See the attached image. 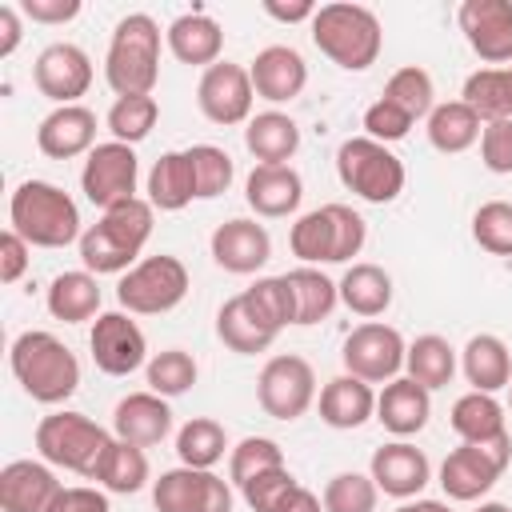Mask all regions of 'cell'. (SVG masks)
Returning <instances> with one entry per match:
<instances>
[{"mask_svg":"<svg viewBox=\"0 0 512 512\" xmlns=\"http://www.w3.org/2000/svg\"><path fill=\"white\" fill-rule=\"evenodd\" d=\"M188 288H192V276H188L184 260L160 252V256H144L140 264H132L120 276L116 300L132 316H164L184 304Z\"/></svg>","mask_w":512,"mask_h":512,"instance_id":"cell-9","label":"cell"},{"mask_svg":"<svg viewBox=\"0 0 512 512\" xmlns=\"http://www.w3.org/2000/svg\"><path fill=\"white\" fill-rule=\"evenodd\" d=\"M256 400H260L264 416H272V420H284V424L300 420L316 404V372H312V364L304 356H296V352L272 356L256 376Z\"/></svg>","mask_w":512,"mask_h":512,"instance_id":"cell-12","label":"cell"},{"mask_svg":"<svg viewBox=\"0 0 512 512\" xmlns=\"http://www.w3.org/2000/svg\"><path fill=\"white\" fill-rule=\"evenodd\" d=\"M384 100H392L396 108H404L412 120H428V112L436 108V84L420 64L396 68L384 84Z\"/></svg>","mask_w":512,"mask_h":512,"instance_id":"cell-44","label":"cell"},{"mask_svg":"<svg viewBox=\"0 0 512 512\" xmlns=\"http://www.w3.org/2000/svg\"><path fill=\"white\" fill-rule=\"evenodd\" d=\"M64 484L44 460H8L0 468V508L4 512H52Z\"/></svg>","mask_w":512,"mask_h":512,"instance_id":"cell-21","label":"cell"},{"mask_svg":"<svg viewBox=\"0 0 512 512\" xmlns=\"http://www.w3.org/2000/svg\"><path fill=\"white\" fill-rule=\"evenodd\" d=\"M456 20L484 64L500 68L512 60V0H464Z\"/></svg>","mask_w":512,"mask_h":512,"instance_id":"cell-18","label":"cell"},{"mask_svg":"<svg viewBox=\"0 0 512 512\" xmlns=\"http://www.w3.org/2000/svg\"><path fill=\"white\" fill-rule=\"evenodd\" d=\"M152 216L156 208L144 196L100 212V220L80 236V264L92 276H124L132 264L144 260L140 252L152 236Z\"/></svg>","mask_w":512,"mask_h":512,"instance_id":"cell-1","label":"cell"},{"mask_svg":"<svg viewBox=\"0 0 512 512\" xmlns=\"http://www.w3.org/2000/svg\"><path fill=\"white\" fill-rule=\"evenodd\" d=\"M244 200L256 216L264 220H280L292 216L304 200V180L292 164H256L244 180Z\"/></svg>","mask_w":512,"mask_h":512,"instance_id":"cell-25","label":"cell"},{"mask_svg":"<svg viewBox=\"0 0 512 512\" xmlns=\"http://www.w3.org/2000/svg\"><path fill=\"white\" fill-rule=\"evenodd\" d=\"M448 424L460 436V444H492V440H504L508 436L504 404L496 396H488V392H464L452 404Z\"/></svg>","mask_w":512,"mask_h":512,"instance_id":"cell-32","label":"cell"},{"mask_svg":"<svg viewBox=\"0 0 512 512\" xmlns=\"http://www.w3.org/2000/svg\"><path fill=\"white\" fill-rule=\"evenodd\" d=\"M272 468H288L284 464V448L272 440V436H244L232 452H228V480L240 488L248 484L252 476L260 472H272Z\"/></svg>","mask_w":512,"mask_h":512,"instance_id":"cell-46","label":"cell"},{"mask_svg":"<svg viewBox=\"0 0 512 512\" xmlns=\"http://www.w3.org/2000/svg\"><path fill=\"white\" fill-rule=\"evenodd\" d=\"M456 364H460V360H456V348H452L444 336H436V332L416 336V340L408 344V352H404V376L416 380V384L428 388V392L448 388L452 376H456Z\"/></svg>","mask_w":512,"mask_h":512,"instance_id":"cell-38","label":"cell"},{"mask_svg":"<svg viewBox=\"0 0 512 512\" xmlns=\"http://www.w3.org/2000/svg\"><path fill=\"white\" fill-rule=\"evenodd\" d=\"M112 444V432L104 424H96L92 416L84 412H52L36 424V452L44 464L52 468H64V472H76V476H88L96 472L104 448Z\"/></svg>","mask_w":512,"mask_h":512,"instance_id":"cell-7","label":"cell"},{"mask_svg":"<svg viewBox=\"0 0 512 512\" xmlns=\"http://www.w3.org/2000/svg\"><path fill=\"white\" fill-rule=\"evenodd\" d=\"M104 80L116 96H152L160 80V24L148 12H128L112 28Z\"/></svg>","mask_w":512,"mask_h":512,"instance_id":"cell-5","label":"cell"},{"mask_svg":"<svg viewBox=\"0 0 512 512\" xmlns=\"http://www.w3.org/2000/svg\"><path fill=\"white\" fill-rule=\"evenodd\" d=\"M156 120H160L156 96H116L112 108H108V116H104L112 140L132 144V148H136L140 140H148V132L156 128Z\"/></svg>","mask_w":512,"mask_h":512,"instance_id":"cell-43","label":"cell"},{"mask_svg":"<svg viewBox=\"0 0 512 512\" xmlns=\"http://www.w3.org/2000/svg\"><path fill=\"white\" fill-rule=\"evenodd\" d=\"M252 104H256V88L244 64L220 60L212 68H204L200 84H196V108L204 112V120L232 128V124H248L252 120Z\"/></svg>","mask_w":512,"mask_h":512,"instance_id":"cell-16","label":"cell"},{"mask_svg":"<svg viewBox=\"0 0 512 512\" xmlns=\"http://www.w3.org/2000/svg\"><path fill=\"white\" fill-rule=\"evenodd\" d=\"M284 276H288L292 296H296V324H300V328L320 324V320H328V316L336 312L340 288H336L332 276H324L320 268H308V264H300V268H292V272H284Z\"/></svg>","mask_w":512,"mask_h":512,"instance_id":"cell-39","label":"cell"},{"mask_svg":"<svg viewBox=\"0 0 512 512\" xmlns=\"http://www.w3.org/2000/svg\"><path fill=\"white\" fill-rule=\"evenodd\" d=\"M316 8L320 4H312V0H296V4H276V0H268L264 4V12L272 16V20H280V24H312V16H316Z\"/></svg>","mask_w":512,"mask_h":512,"instance_id":"cell-57","label":"cell"},{"mask_svg":"<svg viewBox=\"0 0 512 512\" xmlns=\"http://www.w3.org/2000/svg\"><path fill=\"white\" fill-rule=\"evenodd\" d=\"M224 452H232V448H228V432H224V424L212 420V416H192V420L176 432V456H180V464H188V468H216V464L224 460Z\"/></svg>","mask_w":512,"mask_h":512,"instance_id":"cell-41","label":"cell"},{"mask_svg":"<svg viewBox=\"0 0 512 512\" xmlns=\"http://www.w3.org/2000/svg\"><path fill=\"white\" fill-rule=\"evenodd\" d=\"M460 372H464V380L472 384V392L496 396L500 388L512 384V352H508V344H504L500 336L476 332V336L464 344V352H460Z\"/></svg>","mask_w":512,"mask_h":512,"instance_id":"cell-30","label":"cell"},{"mask_svg":"<svg viewBox=\"0 0 512 512\" xmlns=\"http://www.w3.org/2000/svg\"><path fill=\"white\" fill-rule=\"evenodd\" d=\"M24 40V20L16 4H0V60H8Z\"/></svg>","mask_w":512,"mask_h":512,"instance_id":"cell-56","label":"cell"},{"mask_svg":"<svg viewBox=\"0 0 512 512\" xmlns=\"http://www.w3.org/2000/svg\"><path fill=\"white\" fill-rule=\"evenodd\" d=\"M8 228L20 232L32 248H68L80 244V208L52 180H24L8 200Z\"/></svg>","mask_w":512,"mask_h":512,"instance_id":"cell-4","label":"cell"},{"mask_svg":"<svg viewBox=\"0 0 512 512\" xmlns=\"http://www.w3.org/2000/svg\"><path fill=\"white\" fill-rule=\"evenodd\" d=\"M368 476L376 480V488H380L384 496H392V500L404 504V500H416V496L428 488L432 464H428V456H424L416 444L392 440V444H384V448L372 452Z\"/></svg>","mask_w":512,"mask_h":512,"instance_id":"cell-20","label":"cell"},{"mask_svg":"<svg viewBox=\"0 0 512 512\" xmlns=\"http://www.w3.org/2000/svg\"><path fill=\"white\" fill-rule=\"evenodd\" d=\"M80 0H24L20 12L32 20V24H68L80 16Z\"/></svg>","mask_w":512,"mask_h":512,"instance_id":"cell-54","label":"cell"},{"mask_svg":"<svg viewBox=\"0 0 512 512\" xmlns=\"http://www.w3.org/2000/svg\"><path fill=\"white\" fill-rule=\"evenodd\" d=\"M208 252L216 260V268H224L232 276H252L272 260V236L264 224H256L248 216H232L212 228Z\"/></svg>","mask_w":512,"mask_h":512,"instance_id":"cell-19","label":"cell"},{"mask_svg":"<svg viewBox=\"0 0 512 512\" xmlns=\"http://www.w3.org/2000/svg\"><path fill=\"white\" fill-rule=\"evenodd\" d=\"M196 376H200V364H196V356L184 352V348H164V352H156V356L148 360V368H144L148 392H156V396H164V400L184 396V392L196 384Z\"/></svg>","mask_w":512,"mask_h":512,"instance_id":"cell-42","label":"cell"},{"mask_svg":"<svg viewBox=\"0 0 512 512\" xmlns=\"http://www.w3.org/2000/svg\"><path fill=\"white\" fill-rule=\"evenodd\" d=\"M148 204L160 208V212H180L196 200V172H192V160H188V148L184 152H164L152 168H148Z\"/></svg>","mask_w":512,"mask_h":512,"instance_id":"cell-34","label":"cell"},{"mask_svg":"<svg viewBox=\"0 0 512 512\" xmlns=\"http://www.w3.org/2000/svg\"><path fill=\"white\" fill-rule=\"evenodd\" d=\"M188 160H192V172H196V200H216L232 188L236 180V164L224 148L216 144H192L188 148Z\"/></svg>","mask_w":512,"mask_h":512,"instance_id":"cell-47","label":"cell"},{"mask_svg":"<svg viewBox=\"0 0 512 512\" xmlns=\"http://www.w3.org/2000/svg\"><path fill=\"white\" fill-rule=\"evenodd\" d=\"M368 240V224L356 208L348 204H324L312 208L304 216H296V224L288 228V248L300 264L320 268V264H348L352 256H360Z\"/></svg>","mask_w":512,"mask_h":512,"instance_id":"cell-6","label":"cell"},{"mask_svg":"<svg viewBox=\"0 0 512 512\" xmlns=\"http://www.w3.org/2000/svg\"><path fill=\"white\" fill-rule=\"evenodd\" d=\"M404 352H408V344L392 324L364 320L344 336L340 360H344V372H352V376H360L368 384H388V380L400 376Z\"/></svg>","mask_w":512,"mask_h":512,"instance_id":"cell-14","label":"cell"},{"mask_svg":"<svg viewBox=\"0 0 512 512\" xmlns=\"http://www.w3.org/2000/svg\"><path fill=\"white\" fill-rule=\"evenodd\" d=\"M244 148L256 156V164H288L300 148V124L280 108L256 112L244 124Z\"/></svg>","mask_w":512,"mask_h":512,"instance_id":"cell-31","label":"cell"},{"mask_svg":"<svg viewBox=\"0 0 512 512\" xmlns=\"http://www.w3.org/2000/svg\"><path fill=\"white\" fill-rule=\"evenodd\" d=\"M48 316L52 320H64V324H84V320H96L100 316V284L88 268H76V272H60L52 284H48Z\"/></svg>","mask_w":512,"mask_h":512,"instance_id":"cell-35","label":"cell"},{"mask_svg":"<svg viewBox=\"0 0 512 512\" xmlns=\"http://www.w3.org/2000/svg\"><path fill=\"white\" fill-rule=\"evenodd\" d=\"M248 76H252V88L260 100L268 104H288L304 92L308 84V64L304 56L292 48V44H268L256 52V60L248 64Z\"/></svg>","mask_w":512,"mask_h":512,"instance_id":"cell-22","label":"cell"},{"mask_svg":"<svg viewBox=\"0 0 512 512\" xmlns=\"http://www.w3.org/2000/svg\"><path fill=\"white\" fill-rule=\"evenodd\" d=\"M340 288V304L364 320H376L392 308V276L380 268V264H348V272L336 280Z\"/></svg>","mask_w":512,"mask_h":512,"instance_id":"cell-33","label":"cell"},{"mask_svg":"<svg viewBox=\"0 0 512 512\" xmlns=\"http://www.w3.org/2000/svg\"><path fill=\"white\" fill-rule=\"evenodd\" d=\"M480 164L492 176H512V120H492L480 132Z\"/></svg>","mask_w":512,"mask_h":512,"instance_id":"cell-52","label":"cell"},{"mask_svg":"<svg viewBox=\"0 0 512 512\" xmlns=\"http://www.w3.org/2000/svg\"><path fill=\"white\" fill-rule=\"evenodd\" d=\"M316 408H320V420L336 432H352L368 420H376V388L352 372H340L332 376L320 396H316Z\"/></svg>","mask_w":512,"mask_h":512,"instance_id":"cell-26","label":"cell"},{"mask_svg":"<svg viewBox=\"0 0 512 512\" xmlns=\"http://www.w3.org/2000/svg\"><path fill=\"white\" fill-rule=\"evenodd\" d=\"M472 240L492 256H512V200H488L472 212Z\"/></svg>","mask_w":512,"mask_h":512,"instance_id":"cell-49","label":"cell"},{"mask_svg":"<svg viewBox=\"0 0 512 512\" xmlns=\"http://www.w3.org/2000/svg\"><path fill=\"white\" fill-rule=\"evenodd\" d=\"M36 148L48 160H72V156H88L96 148V112L84 104H64L52 108L40 128H36Z\"/></svg>","mask_w":512,"mask_h":512,"instance_id":"cell-24","label":"cell"},{"mask_svg":"<svg viewBox=\"0 0 512 512\" xmlns=\"http://www.w3.org/2000/svg\"><path fill=\"white\" fill-rule=\"evenodd\" d=\"M92 364L104 376H132L136 368H148V340L144 328L132 320V312H100L88 332Z\"/></svg>","mask_w":512,"mask_h":512,"instance_id":"cell-15","label":"cell"},{"mask_svg":"<svg viewBox=\"0 0 512 512\" xmlns=\"http://www.w3.org/2000/svg\"><path fill=\"white\" fill-rule=\"evenodd\" d=\"M476 512H512V508L500 504V500H484V504H476Z\"/></svg>","mask_w":512,"mask_h":512,"instance_id":"cell-60","label":"cell"},{"mask_svg":"<svg viewBox=\"0 0 512 512\" xmlns=\"http://www.w3.org/2000/svg\"><path fill=\"white\" fill-rule=\"evenodd\" d=\"M216 336H220V344H224L228 352H236V356H256V352H268L280 332H276L268 320H260V312H256V308L248 304V296L240 292V296H232V300L220 304V312H216Z\"/></svg>","mask_w":512,"mask_h":512,"instance_id":"cell-29","label":"cell"},{"mask_svg":"<svg viewBox=\"0 0 512 512\" xmlns=\"http://www.w3.org/2000/svg\"><path fill=\"white\" fill-rule=\"evenodd\" d=\"M312 44L344 72H364L380 60V48H384V28H380V16L364 4H348V0H336V4H320L312 24Z\"/></svg>","mask_w":512,"mask_h":512,"instance_id":"cell-3","label":"cell"},{"mask_svg":"<svg viewBox=\"0 0 512 512\" xmlns=\"http://www.w3.org/2000/svg\"><path fill=\"white\" fill-rule=\"evenodd\" d=\"M92 480H96L104 492H112V496H136V492L152 480L148 452L136 448V444H128V440H116V436H112V444L104 448V456H100Z\"/></svg>","mask_w":512,"mask_h":512,"instance_id":"cell-36","label":"cell"},{"mask_svg":"<svg viewBox=\"0 0 512 512\" xmlns=\"http://www.w3.org/2000/svg\"><path fill=\"white\" fill-rule=\"evenodd\" d=\"M508 464H512V436L492 440V444H460L440 464V488L448 500L472 504L496 488Z\"/></svg>","mask_w":512,"mask_h":512,"instance_id":"cell-10","label":"cell"},{"mask_svg":"<svg viewBox=\"0 0 512 512\" xmlns=\"http://www.w3.org/2000/svg\"><path fill=\"white\" fill-rule=\"evenodd\" d=\"M28 264H32V244L20 232L4 228V236H0V284H16L28 272Z\"/></svg>","mask_w":512,"mask_h":512,"instance_id":"cell-53","label":"cell"},{"mask_svg":"<svg viewBox=\"0 0 512 512\" xmlns=\"http://www.w3.org/2000/svg\"><path fill=\"white\" fill-rule=\"evenodd\" d=\"M172 432V408L164 396L156 392H128L124 400H116L112 408V436L128 440L136 448H156L160 440H168Z\"/></svg>","mask_w":512,"mask_h":512,"instance_id":"cell-23","label":"cell"},{"mask_svg":"<svg viewBox=\"0 0 512 512\" xmlns=\"http://www.w3.org/2000/svg\"><path fill=\"white\" fill-rule=\"evenodd\" d=\"M324 512H376L380 488L368 472H336L320 492Z\"/></svg>","mask_w":512,"mask_h":512,"instance_id":"cell-45","label":"cell"},{"mask_svg":"<svg viewBox=\"0 0 512 512\" xmlns=\"http://www.w3.org/2000/svg\"><path fill=\"white\" fill-rule=\"evenodd\" d=\"M428 144L444 156H456V152H468L480 132H484V120L464 104V100H444L428 112Z\"/></svg>","mask_w":512,"mask_h":512,"instance_id":"cell-37","label":"cell"},{"mask_svg":"<svg viewBox=\"0 0 512 512\" xmlns=\"http://www.w3.org/2000/svg\"><path fill=\"white\" fill-rule=\"evenodd\" d=\"M460 100L484 120H512V68H476L464 80Z\"/></svg>","mask_w":512,"mask_h":512,"instance_id":"cell-40","label":"cell"},{"mask_svg":"<svg viewBox=\"0 0 512 512\" xmlns=\"http://www.w3.org/2000/svg\"><path fill=\"white\" fill-rule=\"evenodd\" d=\"M296 484H300V480H296L288 468H272V472H260V476H252L248 484H240V500H244L252 512H276L280 500H284Z\"/></svg>","mask_w":512,"mask_h":512,"instance_id":"cell-50","label":"cell"},{"mask_svg":"<svg viewBox=\"0 0 512 512\" xmlns=\"http://www.w3.org/2000/svg\"><path fill=\"white\" fill-rule=\"evenodd\" d=\"M276 512H324V504H320V496H316L312 488L296 484V488L280 500V508H276Z\"/></svg>","mask_w":512,"mask_h":512,"instance_id":"cell-58","label":"cell"},{"mask_svg":"<svg viewBox=\"0 0 512 512\" xmlns=\"http://www.w3.org/2000/svg\"><path fill=\"white\" fill-rule=\"evenodd\" d=\"M156 512H232V480L216 476L212 468H168L152 480Z\"/></svg>","mask_w":512,"mask_h":512,"instance_id":"cell-13","label":"cell"},{"mask_svg":"<svg viewBox=\"0 0 512 512\" xmlns=\"http://www.w3.org/2000/svg\"><path fill=\"white\" fill-rule=\"evenodd\" d=\"M8 368H12L16 384L24 388V396H32L36 404H64L80 388L76 352L44 328H28L12 340Z\"/></svg>","mask_w":512,"mask_h":512,"instance_id":"cell-2","label":"cell"},{"mask_svg":"<svg viewBox=\"0 0 512 512\" xmlns=\"http://www.w3.org/2000/svg\"><path fill=\"white\" fill-rule=\"evenodd\" d=\"M508 412H512V384H508Z\"/></svg>","mask_w":512,"mask_h":512,"instance_id":"cell-61","label":"cell"},{"mask_svg":"<svg viewBox=\"0 0 512 512\" xmlns=\"http://www.w3.org/2000/svg\"><path fill=\"white\" fill-rule=\"evenodd\" d=\"M428 416H432V392L420 388L408 376H396V380L384 384V392H376V420L396 440H408V436L424 432Z\"/></svg>","mask_w":512,"mask_h":512,"instance_id":"cell-27","label":"cell"},{"mask_svg":"<svg viewBox=\"0 0 512 512\" xmlns=\"http://www.w3.org/2000/svg\"><path fill=\"white\" fill-rule=\"evenodd\" d=\"M164 44L180 64L212 68V64H220V52H224V28L208 12H184L168 24Z\"/></svg>","mask_w":512,"mask_h":512,"instance_id":"cell-28","label":"cell"},{"mask_svg":"<svg viewBox=\"0 0 512 512\" xmlns=\"http://www.w3.org/2000/svg\"><path fill=\"white\" fill-rule=\"evenodd\" d=\"M396 512H452V504L448 500H424V496H416V500H404Z\"/></svg>","mask_w":512,"mask_h":512,"instance_id":"cell-59","label":"cell"},{"mask_svg":"<svg viewBox=\"0 0 512 512\" xmlns=\"http://www.w3.org/2000/svg\"><path fill=\"white\" fill-rule=\"evenodd\" d=\"M136 184H140V160L132 144L120 140H104L84 156L80 168V192L92 208L108 212L124 200H136Z\"/></svg>","mask_w":512,"mask_h":512,"instance_id":"cell-11","label":"cell"},{"mask_svg":"<svg viewBox=\"0 0 512 512\" xmlns=\"http://www.w3.org/2000/svg\"><path fill=\"white\" fill-rule=\"evenodd\" d=\"M52 512H112L108 508V496L100 488H84V484H72L56 496Z\"/></svg>","mask_w":512,"mask_h":512,"instance_id":"cell-55","label":"cell"},{"mask_svg":"<svg viewBox=\"0 0 512 512\" xmlns=\"http://www.w3.org/2000/svg\"><path fill=\"white\" fill-rule=\"evenodd\" d=\"M336 176L364 204H392L404 192V180H408L404 160L372 136H348L336 148Z\"/></svg>","mask_w":512,"mask_h":512,"instance_id":"cell-8","label":"cell"},{"mask_svg":"<svg viewBox=\"0 0 512 512\" xmlns=\"http://www.w3.org/2000/svg\"><path fill=\"white\" fill-rule=\"evenodd\" d=\"M412 116L404 112V108H396L392 100H372L368 108H364V136H372V140H380V144H396V140H404L408 132H412Z\"/></svg>","mask_w":512,"mask_h":512,"instance_id":"cell-51","label":"cell"},{"mask_svg":"<svg viewBox=\"0 0 512 512\" xmlns=\"http://www.w3.org/2000/svg\"><path fill=\"white\" fill-rule=\"evenodd\" d=\"M92 76H96L92 56L72 40L48 44L32 64V80H36L40 96H48L56 108L80 104V96H88V88H92Z\"/></svg>","mask_w":512,"mask_h":512,"instance_id":"cell-17","label":"cell"},{"mask_svg":"<svg viewBox=\"0 0 512 512\" xmlns=\"http://www.w3.org/2000/svg\"><path fill=\"white\" fill-rule=\"evenodd\" d=\"M244 296L260 312V320H268L276 332L296 324V296H292L288 276H260L252 288H244Z\"/></svg>","mask_w":512,"mask_h":512,"instance_id":"cell-48","label":"cell"}]
</instances>
